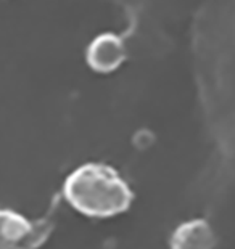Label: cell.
I'll return each instance as SVG.
<instances>
[{"mask_svg":"<svg viewBox=\"0 0 235 249\" xmlns=\"http://www.w3.org/2000/svg\"><path fill=\"white\" fill-rule=\"evenodd\" d=\"M39 235L37 225L23 215L0 209V249H33L44 240Z\"/></svg>","mask_w":235,"mask_h":249,"instance_id":"obj_2","label":"cell"},{"mask_svg":"<svg viewBox=\"0 0 235 249\" xmlns=\"http://www.w3.org/2000/svg\"><path fill=\"white\" fill-rule=\"evenodd\" d=\"M215 235L203 220H194L179 227L171 238V249H211Z\"/></svg>","mask_w":235,"mask_h":249,"instance_id":"obj_3","label":"cell"},{"mask_svg":"<svg viewBox=\"0 0 235 249\" xmlns=\"http://www.w3.org/2000/svg\"><path fill=\"white\" fill-rule=\"evenodd\" d=\"M63 193L74 209L95 219L124 213L134 198L124 180L103 164H85L76 169L66 178Z\"/></svg>","mask_w":235,"mask_h":249,"instance_id":"obj_1","label":"cell"},{"mask_svg":"<svg viewBox=\"0 0 235 249\" xmlns=\"http://www.w3.org/2000/svg\"><path fill=\"white\" fill-rule=\"evenodd\" d=\"M95 52H103V55H92L94 66L100 68V70H111L113 66L118 65V61L121 60V45L118 44L113 37H103V40H98L97 44L92 47Z\"/></svg>","mask_w":235,"mask_h":249,"instance_id":"obj_4","label":"cell"}]
</instances>
